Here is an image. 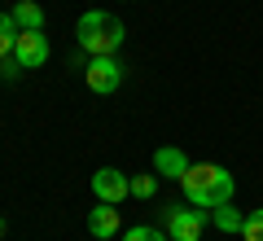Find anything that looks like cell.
<instances>
[{"mask_svg":"<svg viewBox=\"0 0 263 241\" xmlns=\"http://www.w3.org/2000/svg\"><path fill=\"white\" fill-rule=\"evenodd\" d=\"M180 184H184V197L189 206H197V211H215V206L233 202V176H228L224 167H215V162H189V171L180 176Z\"/></svg>","mask_w":263,"mask_h":241,"instance_id":"cell-1","label":"cell"},{"mask_svg":"<svg viewBox=\"0 0 263 241\" xmlns=\"http://www.w3.org/2000/svg\"><path fill=\"white\" fill-rule=\"evenodd\" d=\"M75 35H79V48L88 57H110L123 44V22L114 13H105V9H88V13H79Z\"/></svg>","mask_w":263,"mask_h":241,"instance_id":"cell-2","label":"cell"},{"mask_svg":"<svg viewBox=\"0 0 263 241\" xmlns=\"http://www.w3.org/2000/svg\"><path fill=\"white\" fill-rule=\"evenodd\" d=\"M211 215L206 211H189V206H171L167 211V237L171 241H202V228H206Z\"/></svg>","mask_w":263,"mask_h":241,"instance_id":"cell-3","label":"cell"},{"mask_svg":"<svg viewBox=\"0 0 263 241\" xmlns=\"http://www.w3.org/2000/svg\"><path fill=\"white\" fill-rule=\"evenodd\" d=\"M84 84L92 88V92H101V97H110L114 88L123 84V66L114 62V53H110V57H88V66H84Z\"/></svg>","mask_w":263,"mask_h":241,"instance_id":"cell-4","label":"cell"},{"mask_svg":"<svg viewBox=\"0 0 263 241\" xmlns=\"http://www.w3.org/2000/svg\"><path fill=\"white\" fill-rule=\"evenodd\" d=\"M92 193H97V202L119 206L123 197H132V176H123L119 167H101V171H92Z\"/></svg>","mask_w":263,"mask_h":241,"instance_id":"cell-5","label":"cell"},{"mask_svg":"<svg viewBox=\"0 0 263 241\" xmlns=\"http://www.w3.org/2000/svg\"><path fill=\"white\" fill-rule=\"evenodd\" d=\"M13 57L22 62V70H35V66H44V57H48V40H44V31H18V40H13Z\"/></svg>","mask_w":263,"mask_h":241,"instance_id":"cell-6","label":"cell"},{"mask_svg":"<svg viewBox=\"0 0 263 241\" xmlns=\"http://www.w3.org/2000/svg\"><path fill=\"white\" fill-rule=\"evenodd\" d=\"M88 232L101 237V241L123 237V215H119V206H114V202H97V211H88Z\"/></svg>","mask_w":263,"mask_h":241,"instance_id":"cell-7","label":"cell"},{"mask_svg":"<svg viewBox=\"0 0 263 241\" xmlns=\"http://www.w3.org/2000/svg\"><path fill=\"white\" fill-rule=\"evenodd\" d=\"M154 171H158V176H167V180H180V176L189 171L184 149H176V145H158V149H154Z\"/></svg>","mask_w":263,"mask_h":241,"instance_id":"cell-8","label":"cell"},{"mask_svg":"<svg viewBox=\"0 0 263 241\" xmlns=\"http://www.w3.org/2000/svg\"><path fill=\"white\" fill-rule=\"evenodd\" d=\"M9 13H13V22H18V31H44V9H40L35 0H18Z\"/></svg>","mask_w":263,"mask_h":241,"instance_id":"cell-9","label":"cell"},{"mask_svg":"<svg viewBox=\"0 0 263 241\" xmlns=\"http://www.w3.org/2000/svg\"><path fill=\"white\" fill-rule=\"evenodd\" d=\"M211 224H215L219 232H237V237H241L246 215H241V211H233V202H224V206H215V211H211Z\"/></svg>","mask_w":263,"mask_h":241,"instance_id":"cell-10","label":"cell"},{"mask_svg":"<svg viewBox=\"0 0 263 241\" xmlns=\"http://www.w3.org/2000/svg\"><path fill=\"white\" fill-rule=\"evenodd\" d=\"M123 241H171L162 228H149V224H132V228H123Z\"/></svg>","mask_w":263,"mask_h":241,"instance_id":"cell-11","label":"cell"},{"mask_svg":"<svg viewBox=\"0 0 263 241\" xmlns=\"http://www.w3.org/2000/svg\"><path fill=\"white\" fill-rule=\"evenodd\" d=\"M13 40H18V22H13V13H0V57L13 53Z\"/></svg>","mask_w":263,"mask_h":241,"instance_id":"cell-12","label":"cell"},{"mask_svg":"<svg viewBox=\"0 0 263 241\" xmlns=\"http://www.w3.org/2000/svg\"><path fill=\"white\" fill-rule=\"evenodd\" d=\"M158 193V171H145V176H132V197H141V202H149V197Z\"/></svg>","mask_w":263,"mask_h":241,"instance_id":"cell-13","label":"cell"},{"mask_svg":"<svg viewBox=\"0 0 263 241\" xmlns=\"http://www.w3.org/2000/svg\"><path fill=\"white\" fill-rule=\"evenodd\" d=\"M241 237H246V241H263V211H250V215H246Z\"/></svg>","mask_w":263,"mask_h":241,"instance_id":"cell-14","label":"cell"},{"mask_svg":"<svg viewBox=\"0 0 263 241\" xmlns=\"http://www.w3.org/2000/svg\"><path fill=\"white\" fill-rule=\"evenodd\" d=\"M18 75H22V62H18V57H0V79H18Z\"/></svg>","mask_w":263,"mask_h":241,"instance_id":"cell-15","label":"cell"},{"mask_svg":"<svg viewBox=\"0 0 263 241\" xmlns=\"http://www.w3.org/2000/svg\"><path fill=\"white\" fill-rule=\"evenodd\" d=\"M5 232H9V224H5V219H0V237H5Z\"/></svg>","mask_w":263,"mask_h":241,"instance_id":"cell-16","label":"cell"}]
</instances>
